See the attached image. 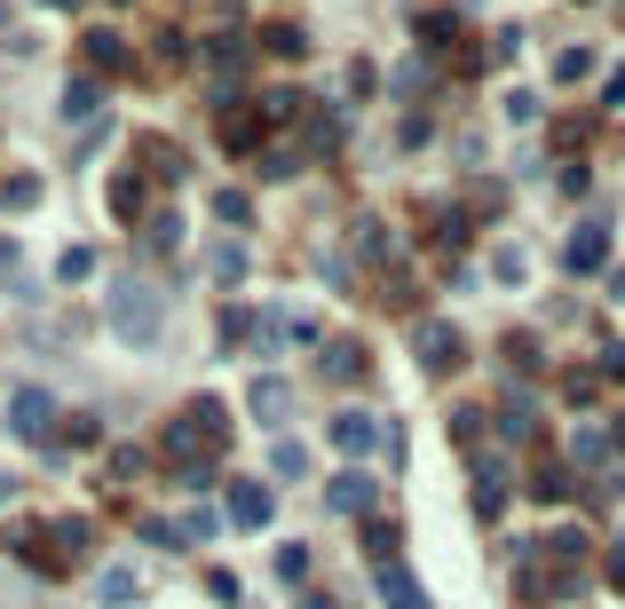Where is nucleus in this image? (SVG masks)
<instances>
[{"label":"nucleus","instance_id":"obj_1","mask_svg":"<svg viewBox=\"0 0 625 609\" xmlns=\"http://www.w3.org/2000/svg\"><path fill=\"white\" fill-rule=\"evenodd\" d=\"M158 325H167V293L143 285V278H119L111 285V332H119V341H135V349H151Z\"/></svg>","mask_w":625,"mask_h":609},{"label":"nucleus","instance_id":"obj_34","mask_svg":"<svg viewBox=\"0 0 625 609\" xmlns=\"http://www.w3.org/2000/svg\"><path fill=\"white\" fill-rule=\"evenodd\" d=\"M610 586H625V547H617V554H610Z\"/></svg>","mask_w":625,"mask_h":609},{"label":"nucleus","instance_id":"obj_18","mask_svg":"<svg viewBox=\"0 0 625 609\" xmlns=\"http://www.w3.org/2000/svg\"><path fill=\"white\" fill-rule=\"evenodd\" d=\"M104 112V80H72L63 87V119H95Z\"/></svg>","mask_w":625,"mask_h":609},{"label":"nucleus","instance_id":"obj_32","mask_svg":"<svg viewBox=\"0 0 625 609\" xmlns=\"http://www.w3.org/2000/svg\"><path fill=\"white\" fill-rule=\"evenodd\" d=\"M420 87H427V63L412 56V63H404V72H397V95H420Z\"/></svg>","mask_w":625,"mask_h":609},{"label":"nucleus","instance_id":"obj_9","mask_svg":"<svg viewBox=\"0 0 625 609\" xmlns=\"http://www.w3.org/2000/svg\"><path fill=\"white\" fill-rule=\"evenodd\" d=\"M246 403H253V420H270V428H278V420L293 412V388H285V380H270V372H261V380H253V396H246Z\"/></svg>","mask_w":625,"mask_h":609},{"label":"nucleus","instance_id":"obj_24","mask_svg":"<svg viewBox=\"0 0 625 609\" xmlns=\"http://www.w3.org/2000/svg\"><path fill=\"white\" fill-rule=\"evenodd\" d=\"M214 214H222V222H229V230H238V222H246V214H253V198H246V190H222V198H214Z\"/></svg>","mask_w":625,"mask_h":609},{"label":"nucleus","instance_id":"obj_35","mask_svg":"<svg viewBox=\"0 0 625 609\" xmlns=\"http://www.w3.org/2000/svg\"><path fill=\"white\" fill-rule=\"evenodd\" d=\"M610 435H617V452H625V412H617V428H610Z\"/></svg>","mask_w":625,"mask_h":609},{"label":"nucleus","instance_id":"obj_16","mask_svg":"<svg viewBox=\"0 0 625 609\" xmlns=\"http://www.w3.org/2000/svg\"><path fill=\"white\" fill-rule=\"evenodd\" d=\"M317 364L333 372V380H356V372H365V349H356V341H325V349H317Z\"/></svg>","mask_w":625,"mask_h":609},{"label":"nucleus","instance_id":"obj_20","mask_svg":"<svg viewBox=\"0 0 625 609\" xmlns=\"http://www.w3.org/2000/svg\"><path fill=\"white\" fill-rule=\"evenodd\" d=\"M302 143H270V151H261V175H270V183H285V175H302Z\"/></svg>","mask_w":625,"mask_h":609},{"label":"nucleus","instance_id":"obj_7","mask_svg":"<svg viewBox=\"0 0 625 609\" xmlns=\"http://www.w3.org/2000/svg\"><path fill=\"white\" fill-rule=\"evenodd\" d=\"M246 56H253L246 32H214V40H207V63H214L222 80H238V72H246Z\"/></svg>","mask_w":625,"mask_h":609},{"label":"nucleus","instance_id":"obj_28","mask_svg":"<svg viewBox=\"0 0 625 609\" xmlns=\"http://www.w3.org/2000/svg\"><path fill=\"white\" fill-rule=\"evenodd\" d=\"M586 72H594V56H586V48H563V63H554V80H586Z\"/></svg>","mask_w":625,"mask_h":609},{"label":"nucleus","instance_id":"obj_22","mask_svg":"<svg viewBox=\"0 0 625 609\" xmlns=\"http://www.w3.org/2000/svg\"><path fill=\"white\" fill-rule=\"evenodd\" d=\"M214 278H222V285H238V278H246V246H238V238H222V246H214Z\"/></svg>","mask_w":625,"mask_h":609},{"label":"nucleus","instance_id":"obj_29","mask_svg":"<svg viewBox=\"0 0 625 609\" xmlns=\"http://www.w3.org/2000/svg\"><path fill=\"white\" fill-rule=\"evenodd\" d=\"M507 435H531V396H507Z\"/></svg>","mask_w":625,"mask_h":609},{"label":"nucleus","instance_id":"obj_37","mask_svg":"<svg viewBox=\"0 0 625 609\" xmlns=\"http://www.w3.org/2000/svg\"><path fill=\"white\" fill-rule=\"evenodd\" d=\"M0 499H9V476H0Z\"/></svg>","mask_w":625,"mask_h":609},{"label":"nucleus","instance_id":"obj_23","mask_svg":"<svg viewBox=\"0 0 625 609\" xmlns=\"http://www.w3.org/2000/svg\"><path fill=\"white\" fill-rule=\"evenodd\" d=\"M87 269H95V254H87V246H63V254H56V278H63V285H80Z\"/></svg>","mask_w":625,"mask_h":609},{"label":"nucleus","instance_id":"obj_5","mask_svg":"<svg viewBox=\"0 0 625 609\" xmlns=\"http://www.w3.org/2000/svg\"><path fill=\"white\" fill-rule=\"evenodd\" d=\"M333 444H341L349 459H365V452L380 444V420H373V412H341V420H333Z\"/></svg>","mask_w":625,"mask_h":609},{"label":"nucleus","instance_id":"obj_15","mask_svg":"<svg viewBox=\"0 0 625 609\" xmlns=\"http://www.w3.org/2000/svg\"><path fill=\"white\" fill-rule=\"evenodd\" d=\"M135 159L151 166V175H167V183H182V151H175V143H158V134H143V143H135Z\"/></svg>","mask_w":625,"mask_h":609},{"label":"nucleus","instance_id":"obj_4","mask_svg":"<svg viewBox=\"0 0 625 609\" xmlns=\"http://www.w3.org/2000/svg\"><path fill=\"white\" fill-rule=\"evenodd\" d=\"M9 428L40 444V435L56 428V396H48V388H16V396H9Z\"/></svg>","mask_w":625,"mask_h":609},{"label":"nucleus","instance_id":"obj_36","mask_svg":"<svg viewBox=\"0 0 625 609\" xmlns=\"http://www.w3.org/2000/svg\"><path fill=\"white\" fill-rule=\"evenodd\" d=\"M48 9H80V0H48Z\"/></svg>","mask_w":625,"mask_h":609},{"label":"nucleus","instance_id":"obj_21","mask_svg":"<svg viewBox=\"0 0 625 609\" xmlns=\"http://www.w3.org/2000/svg\"><path fill=\"white\" fill-rule=\"evenodd\" d=\"M341 112H309V151H341Z\"/></svg>","mask_w":625,"mask_h":609},{"label":"nucleus","instance_id":"obj_30","mask_svg":"<svg viewBox=\"0 0 625 609\" xmlns=\"http://www.w3.org/2000/svg\"><path fill=\"white\" fill-rule=\"evenodd\" d=\"M270 467H278V476H302L309 459H302V444H278V452H270Z\"/></svg>","mask_w":625,"mask_h":609},{"label":"nucleus","instance_id":"obj_14","mask_svg":"<svg viewBox=\"0 0 625 609\" xmlns=\"http://www.w3.org/2000/svg\"><path fill=\"white\" fill-rule=\"evenodd\" d=\"M261 134H270V127H261V112H253V104L222 119V143H229V151H253V143H261Z\"/></svg>","mask_w":625,"mask_h":609},{"label":"nucleus","instance_id":"obj_11","mask_svg":"<svg viewBox=\"0 0 625 609\" xmlns=\"http://www.w3.org/2000/svg\"><path fill=\"white\" fill-rule=\"evenodd\" d=\"M380 594H388V609H427V594L412 586L404 562H380Z\"/></svg>","mask_w":625,"mask_h":609},{"label":"nucleus","instance_id":"obj_2","mask_svg":"<svg viewBox=\"0 0 625 609\" xmlns=\"http://www.w3.org/2000/svg\"><path fill=\"white\" fill-rule=\"evenodd\" d=\"M602 261H610V222H578L570 246H563V269H570V278H594Z\"/></svg>","mask_w":625,"mask_h":609},{"label":"nucleus","instance_id":"obj_17","mask_svg":"<svg viewBox=\"0 0 625 609\" xmlns=\"http://www.w3.org/2000/svg\"><path fill=\"white\" fill-rule=\"evenodd\" d=\"M253 112H261V127H270V119H302V112H309V95H302V87H270Z\"/></svg>","mask_w":625,"mask_h":609},{"label":"nucleus","instance_id":"obj_25","mask_svg":"<svg viewBox=\"0 0 625 609\" xmlns=\"http://www.w3.org/2000/svg\"><path fill=\"white\" fill-rule=\"evenodd\" d=\"M420 40H459V16H444V9H427V16H420Z\"/></svg>","mask_w":625,"mask_h":609},{"label":"nucleus","instance_id":"obj_10","mask_svg":"<svg viewBox=\"0 0 625 609\" xmlns=\"http://www.w3.org/2000/svg\"><path fill=\"white\" fill-rule=\"evenodd\" d=\"M325 506H333V515H365V506H373V483H365V476H333V483H325Z\"/></svg>","mask_w":625,"mask_h":609},{"label":"nucleus","instance_id":"obj_33","mask_svg":"<svg viewBox=\"0 0 625 609\" xmlns=\"http://www.w3.org/2000/svg\"><path fill=\"white\" fill-rule=\"evenodd\" d=\"M602 104H625V72H617V80H610V87H602Z\"/></svg>","mask_w":625,"mask_h":609},{"label":"nucleus","instance_id":"obj_6","mask_svg":"<svg viewBox=\"0 0 625 609\" xmlns=\"http://www.w3.org/2000/svg\"><path fill=\"white\" fill-rule=\"evenodd\" d=\"M80 56L95 63V72H127V40H119V32H111V24H95V32H87V40H80Z\"/></svg>","mask_w":625,"mask_h":609},{"label":"nucleus","instance_id":"obj_3","mask_svg":"<svg viewBox=\"0 0 625 609\" xmlns=\"http://www.w3.org/2000/svg\"><path fill=\"white\" fill-rule=\"evenodd\" d=\"M412 349H420V364H427V372H459V356H468V341H459L444 317H427V325L412 332Z\"/></svg>","mask_w":625,"mask_h":609},{"label":"nucleus","instance_id":"obj_8","mask_svg":"<svg viewBox=\"0 0 625 609\" xmlns=\"http://www.w3.org/2000/svg\"><path fill=\"white\" fill-rule=\"evenodd\" d=\"M229 523H238V530H261V523H270V491H261V483H238V491H229Z\"/></svg>","mask_w":625,"mask_h":609},{"label":"nucleus","instance_id":"obj_31","mask_svg":"<svg viewBox=\"0 0 625 609\" xmlns=\"http://www.w3.org/2000/svg\"><path fill=\"white\" fill-rule=\"evenodd\" d=\"M531 491H539V499H563V491H570V476H563V467H539V483H531Z\"/></svg>","mask_w":625,"mask_h":609},{"label":"nucleus","instance_id":"obj_26","mask_svg":"<svg viewBox=\"0 0 625 609\" xmlns=\"http://www.w3.org/2000/svg\"><path fill=\"white\" fill-rule=\"evenodd\" d=\"M570 452L594 467V459H610V435H602V428H578V444H570Z\"/></svg>","mask_w":625,"mask_h":609},{"label":"nucleus","instance_id":"obj_27","mask_svg":"<svg viewBox=\"0 0 625 609\" xmlns=\"http://www.w3.org/2000/svg\"><path fill=\"white\" fill-rule=\"evenodd\" d=\"M380 246H388V230L365 214V222H356V254H365V261H380Z\"/></svg>","mask_w":625,"mask_h":609},{"label":"nucleus","instance_id":"obj_19","mask_svg":"<svg viewBox=\"0 0 625 609\" xmlns=\"http://www.w3.org/2000/svg\"><path fill=\"white\" fill-rule=\"evenodd\" d=\"M40 207V175H9L0 183V214H32Z\"/></svg>","mask_w":625,"mask_h":609},{"label":"nucleus","instance_id":"obj_12","mask_svg":"<svg viewBox=\"0 0 625 609\" xmlns=\"http://www.w3.org/2000/svg\"><path fill=\"white\" fill-rule=\"evenodd\" d=\"M253 48H270V56H309V32L278 16V24H261V32H253Z\"/></svg>","mask_w":625,"mask_h":609},{"label":"nucleus","instance_id":"obj_13","mask_svg":"<svg viewBox=\"0 0 625 609\" xmlns=\"http://www.w3.org/2000/svg\"><path fill=\"white\" fill-rule=\"evenodd\" d=\"M143 198H151V183L135 175V166H127V175L111 183V214H119V222H135V214H143Z\"/></svg>","mask_w":625,"mask_h":609}]
</instances>
